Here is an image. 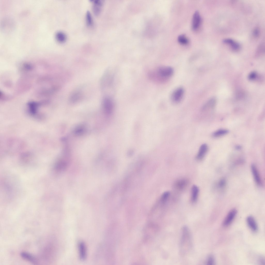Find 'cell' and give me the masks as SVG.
<instances>
[{
    "label": "cell",
    "instance_id": "obj_6",
    "mask_svg": "<svg viewBox=\"0 0 265 265\" xmlns=\"http://www.w3.org/2000/svg\"><path fill=\"white\" fill-rule=\"evenodd\" d=\"M202 19L199 12L196 11L193 14L192 22V27L194 30L198 29L201 23Z\"/></svg>",
    "mask_w": 265,
    "mask_h": 265
},
{
    "label": "cell",
    "instance_id": "obj_17",
    "mask_svg": "<svg viewBox=\"0 0 265 265\" xmlns=\"http://www.w3.org/2000/svg\"><path fill=\"white\" fill-rule=\"evenodd\" d=\"M56 37L57 41L60 43H64L67 39V36L65 34L61 31L56 33Z\"/></svg>",
    "mask_w": 265,
    "mask_h": 265
},
{
    "label": "cell",
    "instance_id": "obj_1",
    "mask_svg": "<svg viewBox=\"0 0 265 265\" xmlns=\"http://www.w3.org/2000/svg\"><path fill=\"white\" fill-rule=\"evenodd\" d=\"M84 94L82 89L78 88L73 91L70 94L69 101L72 103L77 102L83 98Z\"/></svg>",
    "mask_w": 265,
    "mask_h": 265
},
{
    "label": "cell",
    "instance_id": "obj_13",
    "mask_svg": "<svg viewBox=\"0 0 265 265\" xmlns=\"http://www.w3.org/2000/svg\"><path fill=\"white\" fill-rule=\"evenodd\" d=\"M20 255L23 258L33 263L38 262L37 259L32 255L27 252H23L20 253Z\"/></svg>",
    "mask_w": 265,
    "mask_h": 265
},
{
    "label": "cell",
    "instance_id": "obj_24",
    "mask_svg": "<svg viewBox=\"0 0 265 265\" xmlns=\"http://www.w3.org/2000/svg\"><path fill=\"white\" fill-rule=\"evenodd\" d=\"M215 259L214 257L212 255H210L208 259L207 264L209 265H212L214 264Z\"/></svg>",
    "mask_w": 265,
    "mask_h": 265
},
{
    "label": "cell",
    "instance_id": "obj_11",
    "mask_svg": "<svg viewBox=\"0 0 265 265\" xmlns=\"http://www.w3.org/2000/svg\"><path fill=\"white\" fill-rule=\"evenodd\" d=\"M247 224L252 230L256 231L258 229V226L254 218L252 216H249L247 218Z\"/></svg>",
    "mask_w": 265,
    "mask_h": 265
},
{
    "label": "cell",
    "instance_id": "obj_28",
    "mask_svg": "<svg viewBox=\"0 0 265 265\" xmlns=\"http://www.w3.org/2000/svg\"><path fill=\"white\" fill-rule=\"evenodd\" d=\"M259 261L262 264H264V260L262 257H260L259 258Z\"/></svg>",
    "mask_w": 265,
    "mask_h": 265
},
{
    "label": "cell",
    "instance_id": "obj_5",
    "mask_svg": "<svg viewBox=\"0 0 265 265\" xmlns=\"http://www.w3.org/2000/svg\"><path fill=\"white\" fill-rule=\"evenodd\" d=\"M93 3L92 11L94 14L96 16H99L101 11L103 4V1L102 0H91Z\"/></svg>",
    "mask_w": 265,
    "mask_h": 265
},
{
    "label": "cell",
    "instance_id": "obj_23",
    "mask_svg": "<svg viewBox=\"0 0 265 265\" xmlns=\"http://www.w3.org/2000/svg\"><path fill=\"white\" fill-rule=\"evenodd\" d=\"M84 128L82 126H80L77 127L75 130V133L77 135H80L83 133Z\"/></svg>",
    "mask_w": 265,
    "mask_h": 265
},
{
    "label": "cell",
    "instance_id": "obj_26",
    "mask_svg": "<svg viewBox=\"0 0 265 265\" xmlns=\"http://www.w3.org/2000/svg\"><path fill=\"white\" fill-rule=\"evenodd\" d=\"M253 34L255 37H258L260 34V31L257 28H255L253 30Z\"/></svg>",
    "mask_w": 265,
    "mask_h": 265
},
{
    "label": "cell",
    "instance_id": "obj_12",
    "mask_svg": "<svg viewBox=\"0 0 265 265\" xmlns=\"http://www.w3.org/2000/svg\"><path fill=\"white\" fill-rule=\"evenodd\" d=\"M187 180L185 179H181L177 180L174 184L175 187L177 189L181 190L184 189L187 185Z\"/></svg>",
    "mask_w": 265,
    "mask_h": 265
},
{
    "label": "cell",
    "instance_id": "obj_2",
    "mask_svg": "<svg viewBox=\"0 0 265 265\" xmlns=\"http://www.w3.org/2000/svg\"><path fill=\"white\" fill-rule=\"evenodd\" d=\"M173 73L172 68L170 67H164L158 68L156 71V75L161 78H168L171 76Z\"/></svg>",
    "mask_w": 265,
    "mask_h": 265
},
{
    "label": "cell",
    "instance_id": "obj_21",
    "mask_svg": "<svg viewBox=\"0 0 265 265\" xmlns=\"http://www.w3.org/2000/svg\"><path fill=\"white\" fill-rule=\"evenodd\" d=\"M67 166V163L64 161H61L59 162L56 165V168L58 170L64 169Z\"/></svg>",
    "mask_w": 265,
    "mask_h": 265
},
{
    "label": "cell",
    "instance_id": "obj_4",
    "mask_svg": "<svg viewBox=\"0 0 265 265\" xmlns=\"http://www.w3.org/2000/svg\"><path fill=\"white\" fill-rule=\"evenodd\" d=\"M184 93V90L183 88L180 87L177 88L172 94V100L175 103L180 102L183 98Z\"/></svg>",
    "mask_w": 265,
    "mask_h": 265
},
{
    "label": "cell",
    "instance_id": "obj_9",
    "mask_svg": "<svg viewBox=\"0 0 265 265\" xmlns=\"http://www.w3.org/2000/svg\"><path fill=\"white\" fill-rule=\"evenodd\" d=\"M208 149L207 144H204L200 146L196 156V159L198 160L202 159L206 154Z\"/></svg>",
    "mask_w": 265,
    "mask_h": 265
},
{
    "label": "cell",
    "instance_id": "obj_14",
    "mask_svg": "<svg viewBox=\"0 0 265 265\" xmlns=\"http://www.w3.org/2000/svg\"><path fill=\"white\" fill-rule=\"evenodd\" d=\"M79 255L80 259L84 260L86 256V250L84 244L82 242H79L78 244Z\"/></svg>",
    "mask_w": 265,
    "mask_h": 265
},
{
    "label": "cell",
    "instance_id": "obj_27",
    "mask_svg": "<svg viewBox=\"0 0 265 265\" xmlns=\"http://www.w3.org/2000/svg\"><path fill=\"white\" fill-rule=\"evenodd\" d=\"M226 184V181L224 179L221 180L219 182L218 186L219 187L222 188L224 187Z\"/></svg>",
    "mask_w": 265,
    "mask_h": 265
},
{
    "label": "cell",
    "instance_id": "obj_19",
    "mask_svg": "<svg viewBox=\"0 0 265 265\" xmlns=\"http://www.w3.org/2000/svg\"><path fill=\"white\" fill-rule=\"evenodd\" d=\"M86 22L87 25L89 27H91L93 25L92 18L90 12L88 11L86 14Z\"/></svg>",
    "mask_w": 265,
    "mask_h": 265
},
{
    "label": "cell",
    "instance_id": "obj_3",
    "mask_svg": "<svg viewBox=\"0 0 265 265\" xmlns=\"http://www.w3.org/2000/svg\"><path fill=\"white\" fill-rule=\"evenodd\" d=\"M103 99L102 106L104 112L107 114H111L113 110L114 107L112 99L109 97H106Z\"/></svg>",
    "mask_w": 265,
    "mask_h": 265
},
{
    "label": "cell",
    "instance_id": "obj_15",
    "mask_svg": "<svg viewBox=\"0 0 265 265\" xmlns=\"http://www.w3.org/2000/svg\"><path fill=\"white\" fill-rule=\"evenodd\" d=\"M199 192L198 187L195 185H193L191 189V200L194 203L197 200Z\"/></svg>",
    "mask_w": 265,
    "mask_h": 265
},
{
    "label": "cell",
    "instance_id": "obj_25",
    "mask_svg": "<svg viewBox=\"0 0 265 265\" xmlns=\"http://www.w3.org/2000/svg\"><path fill=\"white\" fill-rule=\"evenodd\" d=\"M257 73L255 72H251L248 76L249 79L250 80H255L257 77Z\"/></svg>",
    "mask_w": 265,
    "mask_h": 265
},
{
    "label": "cell",
    "instance_id": "obj_16",
    "mask_svg": "<svg viewBox=\"0 0 265 265\" xmlns=\"http://www.w3.org/2000/svg\"><path fill=\"white\" fill-rule=\"evenodd\" d=\"M216 103V99L213 98L209 100L204 105L202 108L203 111H205L208 109L212 108L215 106Z\"/></svg>",
    "mask_w": 265,
    "mask_h": 265
},
{
    "label": "cell",
    "instance_id": "obj_7",
    "mask_svg": "<svg viewBox=\"0 0 265 265\" xmlns=\"http://www.w3.org/2000/svg\"><path fill=\"white\" fill-rule=\"evenodd\" d=\"M223 42L230 46L232 50L234 51H238L240 49V47L239 44L232 39H225L223 40Z\"/></svg>",
    "mask_w": 265,
    "mask_h": 265
},
{
    "label": "cell",
    "instance_id": "obj_20",
    "mask_svg": "<svg viewBox=\"0 0 265 265\" xmlns=\"http://www.w3.org/2000/svg\"><path fill=\"white\" fill-rule=\"evenodd\" d=\"M178 42L180 44L183 45L187 44L189 42L188 40L187 37L183 35H179L178 38Z\"/></svg>",
    "mask_w": 265,
    "mask_h": 265
},
{
    "label": "cell",
    "instance_id": "obj_18",
    "mask_svg": "<svg viewBox=\"0 0 265 265\" xmlns=\"http://www.w3.org/2000/svg\"><path fill=\"white\" fill-rule=\"evenodd\" d=\"M229 132L228 130L225 129H220L214 132L212 136L214 137H220L227 134Z\"/></svg>",
    "mask_w": 265,
    "mask_h": 265
},
{
    "label": "cell",
    "instance_id": "obj_22",
    "mask_svg": "<svg viewBox=\"0 0 265 265\" xmlns=\"http://www.w3.org/2000/svg\"><path fill=\"white\" fill-rule=\"evenodd\" d=\"M170 193L169 192H164L162 195L161 198V201L163 203L166 202L170 196Z\"/></svg>",
    "mask_w": 265,
    "mask_h": 265
},
{
    "label": "cell",
    "instance_id": "obj_8",
    "mask_svg": "<svg viewBox=\"0 0 265 265\" xmlns=\"http://www.w3.org/2000/svg\"><path fill=\"white\" fill-rule=\"evenodd\" d=\"M237 213V211L234 209L230 211L225 219L223 224L226 226L229 225L233 220Z\"/></svg>",
    "mask_w": 265,
    "mask_h": 265
},
{
    "label": "cell",
    "instance_id": "obj_10",
    "mask_svg": "<svg viewBox=\"0 0 265 265\" xmlns=\"http://www.w3.org/2000/svg\"><path fill=\"white\" fill-rule=\"evenodd\" d=\"M251 171L255 181L257 184L259 186L262 185L261 179L256 166L254 164H252L251 167Z\"/></svg>",
    "mask_w": 265,
    "mask_h": 265
}]
</instances>
